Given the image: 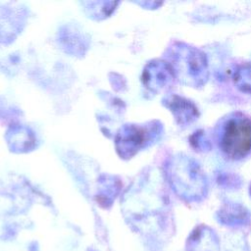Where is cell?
<instances>
[{"label": "cell", "mask_w": 251, "mask_h": 251, "mask_svg": "<svg viewBox=\"0 0 251 251\" xmlns=\"http://www.w3.org/2000/svg\"><path fill=\"white\" fill-rule=\"evenodd\" d=\"M167 177L175 192L186 202H199L208 192L206 175L199 164L184 154L173 156L167 164Z\"/></svg>", "instance_id": "cell-1"}, {"label": "cell", "mask_w": 251, "mask_h": 251, "mask_svg": "<svg viewBox=\"0 0 251 251\" xmlns=\"http://www.w3.org/2000/svg\"><path fill=\"white\" fill-rule=\"evenodd\" d=\"M170 59L175 77L190 87L203 86L209 76L205 53L186 43L176 42L170 50Z\"/></svg>", "instance_id": "cell-2"}, {"label": "cell", "mask_w": 251, "mask_h": 251, "mask_svg": "<svg viewBox=\"0 0 251 251\" xmlns=\"http://www.w3.org/2000/svg\"><path fill=\"white\" fill-rule=\"evenodd\" d=\"M219 144L229 159L246 157L251 151V120L239 112L228 116L222 126Z\"/></svg>", "instance_id": "cell-3"}, {"label": "cell", "mask_w": 251, "mask_h": 251, "mask_svg": "<svg viewBox=\"0 0 251 251\" xmlns=\"http://www.w3.org/2000/svg\"><path fill=\"white\" fill-rule=\"evenodd\" d=\"M164 104L171 110L176 121L180 126L190 125L199 117L196 105L182 96L172 94L164 99Z\"/></svg>", "instance_id": "cell-4"}, {"label": "cell", "mask_w": 251, "mask_h": 251, "mask_svg": "<svg viewBox=\"0 0 251 251\" xmlns=\"http://www.w3.org/2000/svg\"><path fill=\"white\" fill-rule=\"evenodd\" d=\"M187 251H218V239L212 229L200 226L187 241Z\"/></svg>", "instance_id": "cell-5"}, {"label": "cell", "mask_w": 251, "mask_h": 251, "mask_svg": "<svg viewBox=\"0 0 251 251\" xmlns=\"http://www.w3.org/2000/svg\"><path fill=\"white\" fill-rule=\"evenodd\" d=\"M174 78L172 67L164 62H155L146 70V82L153 89H160L169 85Z\"/></svg>", "instance_id": "cell-6"}, {"label": "cell", "mask_w": 251, "mask_h": 251, "mask_svg": "<svg viewBox=\"0 0 251 251\" xmlns=\"http://www.w3.org/2000/svg\"><path fill=\"white\" fill-rule=\"evenodd\" d=\"M218 215L219 221L228 226L240 225L249 219L248 211L243 206L234 203H227L224 205Z\"/></svg>", "instance_id": "cell-7"}, {"label": "cell", "mask_w": 251, "mask_h": 251, "mask_svg": "<svg viewBox=\"0 0 251 251\" xmlns=\"http://www.w3.org/2000/svg\"><path fill=\"white\" fill-rule=\"evenodd\" d=\"M233 81L242 92L251 94V64L244 63L236 67L233 74Z\"/></svg>", "instance_id": "cell-8"}, {"label": "cell", "mask_w": 251, "mask_h": 251, "mask_svg": "<svg viewBox=\"0 0 251 251\" xmlns=\"http://www.w3.org/2000/svg\"><path fill=\"white\" fill-rule=\"evenodd\" d=\"M190 142L193 145V147L199 151H206L210 149V142L207 139L206 135L204 134V131L202 130L195 132L190 137Z\"/></svg>", "instance_id": "cell-9"}, {"label": "cell", "mask_w": 251, "mask_h": 251, "mask_svg": "<svg viewBox=\"0 0 251 251\" xmlns=\"http://www.w3.org/2000/svg\"><path fill=\"white\" fill-rule=\"evenodd\" d=\"M249 192H250V195H251V184H250V189H249Z\"/></svg>", "instance_id": "cell-10"}]
</instances>
